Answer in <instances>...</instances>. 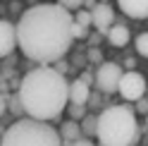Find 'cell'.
<instances>
[{
	"label": "cell",
	"instance_id": "1",
	"mask_svg": "<svg viewBox=\"0 0 148 146\" xmlns=\"http://www.w3.org/2000/svg\"><path fill=\"white\" fill-rule=\"evenodd\" d=\"M74 14L58 3H41L24 10L17 22V45L29 60L58 62L67 55L72 36Z\"/></svg>",
	"mask_w": 148,
	"mask_h": 146
},
{
	"label": "cell",
	"instance_id": "2",
	"mask_svg": "<svg viewBox=\"0 0 148 146\" xmlns=\"http://www.w3.org/2000/svg\"><path fill=\"white\" fill-rule=\"evenodd\" d=\"M69 81L55 67L29 70L19 84V101L31 120L50 122L60 117L69 103Z\"/></svg>",
	"mask_w": 148,
	"mask_h": 146
},
{
	"label": "cell",
	"instance_id": "3",
	"mask_svg": "<svg viewBox=\"0 0 148 146\" xmlns=\"http://www.w3.org/2000/svg\"><path fill=\"white\" fill-rule=\"evenodd\" d=\"M98 141L103 146H132L138 139V122L132 108L108 105L98 115Z\"/></svg>",
	"mask_w": 148,
	"mask_h": 146
},
{
	"label": "cell",
	"instance_id": "4",
	"mask_svg": "<svg viewBox=\"0 0 148 146\" xmlns=\"http://www.w3.org/2000/svg\"><path fill=\"white\" fill-rule=\"evenodd\" d=\"M0 146H62V136L48 122L24 117L7 127Z\"/></svg>",
	"mask_w": 148,
	"mask_h": 146
},
{
	"label": "cell",
	"instance_id": "5",
	"mask_svg": "<svg viewBox=\"0 0 148 146\" xmlns=\"http://www.w3.org/2000/svg\"><path fill=\"white\" fill-rule=\"evenodd\" d=\"M122 74H124L122 65H117V62H100L98 72H96V86H98V91H103V94H115L117 86H119Z\"/></svg>",
	"mask_w": 148,
	"mask_h": 146
},
{
	"label": "cell",
	"instance_id": "6",
	"mask_svg": "<svg viewBox=\"0 0 148 146\" xmlns=\"http://www.w3.org/2000/svg\"><path fill=\"white\" fill-rule=\"evenodd\" d=\"M146 79H143V74H138V72H134V70H129V72H124L122 74V79H119V86H117V91H119V96L124 98V101H138V98H143L146 96Z\"/></svg>",
	"mask_w": 148,
	"mask_h": 146
},
{
	"label": "cell",
	"instance_id": "7",
	"mask_svg": "<svg viewBox=\"0 0 148 146\" xmlns=\"http://www.w3.org/2000/svg\"><path fill=\"white\" fill-rule=\"evenodd\" d=\"M17 48V24L0 19V58H7Z\"/></svg>",
	"mask_w": 148,
	"mask_h": 146
},
{
	"label": "cell",
	"instance_id": "8",
	"mask_svg": "<svg viewBox=\"0 0 148 146\" xmlns=\"http://www.w3.org/2000/svg\"><path fill=\"white\" fill-rule=\"evenodd\" d=\"M91 22L96 24V29L100 34H105L110 26L115 24V12L108 3H96V7L91 10Z\"/></svg>",
	"mask_w": 148,
	"mask_h": 146
},
{
	"label": "cell",
	"instance_id": "9",
	"mask_svg": "<svg viewBox=\"0 0 148 146\" xmlns=\"http://www.w3.org/2000/svg\"><path fill=\"white\" fill-rule=\"evenodd\" d=\"M117 5L132 19H148V0H117Z\"/></svg>",
	"mask_w": 148,
	"mask_h": 146
},
{
	"label": "cell",
	"instance_id": "10",
	"mask_svg": "<svg viewBox=\"0 0 148 146\" xmlns=\"http://www.w3.org/2000/svg\"><path fill=\"white\" fill-rule=\"evenodd\" d=\"M67 96H69L72 105H86L88 98H91V86L86 84V81H81V79H74V81H69Z\"/></svg>",
	"mask_w": 148,
	"mask_h": 146
},
{
	"label": "cell",
	"instance_id": "11",
	"mask_svg": "<svg viewBox=\"0 0 148 146\" xmlns=\"http://www.w3.org/2000/svg\"><path fill=\"white\" fill-rule=\"evenodd\" d=\"M105 36H108V41L112 45H117V48H124V45L129 43V39H132V34H129V29L124 24H112L105 31Z\"/></svg>",
	"mask_w": 148,
	"mask_h": 146
},
{
	"label": "cell",
	"instance_id": "12",
	"mask_svg": "<svg viewBox=\"0 0 148 146\" xmlns=\"http://www.w3.org/2000/svg\"><path fill=\"white\" fill-rule=\"evenodd\" d=\"M60 136H62V141H77V139H81V125L77 120H67L60 127Z\"/></svg>",
	"mask_w": 148,
	"mask_h": 146
},
{
	"label": "cell",
	"instance_id": "13",
	"mask_svg": "<svg viewBox=\"0 0 148 146\" xmlns=\"http://www.w3.org/2000/svg\"><path fill=\"white\" fill-rule=\"evenodd\" d=\"M79 125H81V134H84L86 139H88V136H96V132H98V117L96 115H88L86 113V117Z\"/></svg>",
	"mask_w": 148,
	"mask_h": 146
},
{
	"label": "cell",
	"instance_id": "14",
	"mask_svg": "<svg viewBox=\"0 0 148 146\" xmlns=\"http://www.w3.org/2000/svg\"><path fill=\"white\" fill-rule=\"evenodd\" d=\"M134 43H136V53H138V55H141V58H148V31L138 34Z\"/></svg>",
	"mask_w": 148,
	"mask_h": 146
},
{
	"label": "cell",
	"instance_id": "15",
	"mask_svg": "<svg viewBox=\"0 0 148 146\" xmlns=\"http://www.w3.org/2000/svg\"><path fill=\"white\" fill-rule=\"evenodd\" d=\"M74 22L81 24L84 29H88V26L93 24V22H91V10H77V17H74Z\"/></svg>",
	"mask_w": 148,
	"mask_h": 146
},
{
	"label": "cell",
	"instance_id": "16",
	"mask_svg": "<svg viewBox=\"0 0 148 146\" xmlns=\"http://www.w3.org/2000/svg\"><path fill=\"white\" fill-rule=\"evenodd\" d=\"M67 110H69V117H72V120H77V122H81L86 117V108L84 105H69Z\"/></svg>",
	"mask_w": 148,
	"mask_h": 146
},
{
	"label": "cell",
	"instance_id": "17",
	"mask_svg": "<svg viewBox=\"0 0 148 146\" xmlns=\"http://www.w3.org/2000/svg\"><path fill=\"white\" fill-rule=\"evenodd\" d=\"M7 110H12L14 115L24 113V108H22V101H19V94H17V96H12V98H7Z\"/></svg>",
	"mask_w": 148,
	"mask_h": 146
},
{
	"label": "cell",
	"instance_id": "18",
	"mask_svg": "<svg viewBox=\"0 0 148 146\" xmlns=\"http://www.w3.org/2000/svg\"><path fill=\"white\" fill-rule=\"evenodd\" d=\"M86 60H88V62H98V65L103 62V53H100L98 45H93V48H88V50H86Z\"/></svg>",
	"mask_w": 148,
	"mask_h": 146
},
{
	"label": "cell",
	"instance_id": "19",
	"mask_svg": "<svg viewBox=\"0 0 148 146\" xmlns=\"http://www.w3.org/2000/svg\"><path fill=\"white\" fill-rule=\"evenodd\" d=\"M58 5H62L64 10H81L84 7V0H58Z\"/></svg>",
	"mask_w": 148,
	"mask_h": 146
},
{
	"label": "cell",
	"instance_id": "20",
	"mask_svg": "<svg viewBox=\"0 0 148 146\" xmlns=\"http://www.w3.org/2000/svg\"><path fill=\"white\" fill-rule=\"evenodd\" d=\"M72 36H74V39H79V41H84V39H88V29H84L81 24L74 22L72 24Z\"/></svg>",
	"mask_w": 148,
	"mask_h": 146
},
{
	"label": "cell",
	"instance_id": "21",
	"mask_svg": "<svg viewBox=\"0 0 148 146\" xmlns=\"http://www.w3.org/2000/svg\"><path fill=\"white\" fill-rule=\"evenodd\" d=\"M62 146H96L91 139H86V136H81V139H77V141H62Z\"/></svg>",
	"mask_w": 148,
	"mask_h": 146
},
{
	"label": "cell",
	"instance_id": "22",
	"mask_svg": "<svg viewBox=\"0 0 148 146\" xmlns=\"http://www.w3.org/2000/svg\"><path fill=\"white\" fill-rule=\"evenodd\" d=\"M136 113H148V101H146V98H138V101H136Z\"/></svg>",
	"mask_w": 148,
	"mask_h": 146
},
{
	"label": "cell",
	"instance_id": "23",
	"mask_svg": "<svg viewBox=\"0 0 148 146\" xmlns=\"http://www.w3.org/2000/svg\"><path fill=\"white\" fill-rule=\"evenodd\" d=\"M5 113H7V98H5V96H0V117H3Z\"/></svg>",
	"mask_w": 148,
	"mask_h": 146
},
{
	"label": "cell",
	"instance_id": "24",
	"mask_svg": "<svg viewBox=\"0 0 148 146\" xmlns=\"http://www.w3.org/2000/svg\"><path fill=\"white\" fill-rule=\"evenodd\" d=\"M88 41H91V43H93V45H96V43L100 41V34H88Z\"/></svg>",
	"mask_w": 148,
	"mask_h": 146
},
{
	"label": "cell",
	"instance_id": "25",
	"mask_svg": "<svg viewBox=\"0 0 148 146\" xmlns=\"http://www.w3.org/2000/svg\"><path fill=\"white\" fill-rule=\"evenodd\" d=\"M146 127H148V113H146Z\"/></svg>",
	"mask_w": 148,
	"mask_h": 146
},
{
	"label": "cell",
	"instance_id": "26",
	"mask_svg": "<svg viewBox=\"0 0 148 146\" xmlns=\"http://www.w3.org/2000/svg\"><path fill=\"white\" fill-rule=\"evenodd\" d=\"M100 3H108V0H100Z\"/></svg>",
	"mask_w": 148,
	"mask_h": 146
},
{
	"label": "cell",
	"instance_id": "27",
	"mask_svg": "<svg viewBox=\"0 0 148 146\" xmlns=\"http://www.w3.org/2000/svg\"><path fill=\"white\" fill-rule=\"evenodd\" d=\"M146 94H148V89H146Z\"/></svg>",
	"mask_w": 148,
	"mask_h": 146
},
{
	"label": "cell",
	"instance_id": "28",
	"mask_svg": "<svg viewBox=\"0 0 148 146\" xmlns=\"http://www.w3.org/2000/svg\"><path fill=\"white\" fill-rule=\"evenodd\" d=\"M100 146H103V144H100Z\"/></svg>",
	"mask_w": 148,
	"mask_h": 146
}]
</instances>
